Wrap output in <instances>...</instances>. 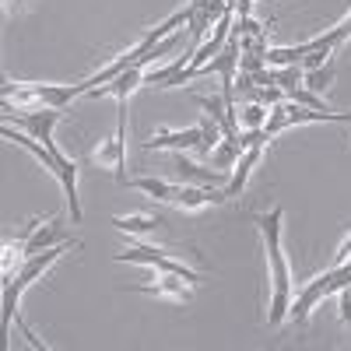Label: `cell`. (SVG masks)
I'll use <instances>...</instances> for the list:
<instances>
[{"instance_id": "cell-5", "label": "cell", "mask_w": 351, "mask_h": 351, "mask_svg": "<svg viewBox=\"0 0 351 351\" xmlns=\"http://www.w3.org/2000/svg\"><path fill=\"white\" fill-rule=\"evenodd\" d=\"M351 39V14L341 21V25H334L330 32H324V36H316V39H309V43H299V46H278V49H267V67L274 64V67H288V64H302L309 53H324V56H334L344 43Z\"/></svg>"}, {"instance_id": "cell-2", "label": "cell", "mask_w": 351, "mask_h": 351, "mask_svg": "<svg viewBox=\"0 0 351 351\" xmlns=\"http://www.w3.org/2000/svg\"><path fill=\"white\" fill-rule=\"evenodd\" d=\"M67 246H74V243H60V246H49V250H43V253H36V256H25V260H21V267H18L14 274H8V278H4V299H0V302H4V309H0V319H4V334L11 330V324H18V327H21V334L28 337V344L46 351V344H43L32 330H28V327L21 324V316H18V302H21V295H25V288L32 285V281H39V278L53 267V263L67 253Z\"/></svg>"}, {"instance_id": "cell-8", "label": "cell", "mask_w": 351, "mask_h": 351, "mask_svg": "<svg viewBox=\"0 0 351 351\" xmlns=\"http://www.w3.org/2000/svg\"><path fill=\"white\" fill-rule=\"evenodd\" d=\"M116 116H120V123H116V134L102 144V148L92 155L99 165H106V169H112V176H116V183H127L130 176H127V99H116Z\"/></svg>"}, {"instance_id": "cell-16", "label": "cell", "mask_w": 351, "mask_h": 351, "mask_svg": "<svg viewBox=\"0 0 351 351\" xmlns=\"http://www.w3.org/2000/svg\"><path fill=\"white\" fill-rule=\"evenodd\" d=\"M112 225L120 232H127V236H155V232L165 225V218L162 215H127V218L116 215Z\"/></svg>"}, {"instance_id": "cell-19", "label": "cell", "mask_w": 351, "mask_h": 351, "mask_svg": "<svg viewBox=\"0 0 351 351\" xmlns=\"http://www.w3.org/2000/svg\"><path fill=\"white\" fill-rule=\"evenodd\" d=\"M288 99H291V102H299V106H309V109H327L324 99H319L316 92H309V88H302V84H299V88H291Z\"/></svg>"}, {"instance_id": "cell-9", "label": "cell", "mask_w": 351, "mask_h": 351, "mask_svg": "<svg viewBox=\"0 0 351 351\" xmlns=\"http://www.w3.org/2000/svg\"><path fill=\"white\" fill-rule=\"evenodd\" d=\"M165 169H169V176L176 183H193V186H218V190H225L228 180H232V172H225V169H204V165L183 158V152H172Z\"/></svg>"}, {"instance_id": "cell-13", "label": "cell", "mask_w": 351, "mask_h": 351, "mask_svg": "<svg viewBox=\"0 0 351 351\" xmlns=\"http://www.w3.org/2000/svg\"><path fill=\"white\" fill-rule=\"evenodd\" d=\"M190 281L186 278H180V274H165V271H158V278L152 281V285H134V291H144V295H165V299H172V302H186L190 299Z\"/></svg>"}, {"instance_id": "cell-7", "label": "cell", "mask_w": 351, "mask_h": 351, "mask_svg": "<svg viewBox=\"0 0 351 351\" xmlns=\"http://www.w3.org/2000/svg\"><path fill=\"white\" fill-rule=\"evenodd\" d=\"M116 263H141V267H152V271H165V274H180L186 278L193 288L200 285V274L193 267H186L183 260H176L169 256L165 250H155V246H134V250H123V253H116L112 256Z\"/></svg>"}, {"instance_id": "cell-12", "label": "cell", "mask_w": 351, "mask_h": 351, "mask_svg": "<svg viewBox=\"0 0 351 351\" xmlns=\"http://www.w3.org/2000/svg\"><path fill=\"white\" fill-rule=\"evenodd\" d=\"M204 144V127H186V130H165V134H155L144 148L148 152H197Z\"/></svg>"}, {"instance_id": "cell-4", "label": "cell", "mask_w": 351, "mask_h": 351, "mask_svg": "<svg viewBox=\"0 0 351 351\" xmlns=\"http://www.w3.org/2000/svg\"><path fill=\"white\" fill-rule=\"evenodd\" d=\"M77 95H84V81L74 84H36V81H8L4 102L25 106V109H67Z\"/></svg>"}, {"instance_id": "cell-3", "label": "cell", "mask_w": 351, "mask_h": 351, "mask_svg": "<svg viewBox=\"0 0 351 351\" xmlns=\"http://www.w3.org/2000/svg\"><path fill=\"white\" fill-rule=\"evenodd\" d=\"M4 137H8L11 144H18V148H25L28 155H36V158L43 162V169H49V176H53L56 183H60L64 197L71 200V221L77 225V221L84 218L81 197H77V165L60 152V144H43V141L28 137L25 130H18V127H11V123H4Z\"/></svg>"}, {"instance_id": "cell-6", "label": "cell", "mask_w": 351, "mask_h": 351, "mask_svg": "<svg viewBox=\"0 0 351 351\" xmlns=\"http://www.w3.org/2000/svg\"><path fill=\"white\" fill-rule=\"evenodd\" d=\"M64 120V109H25V106H11V102H4V123H11V127H18V130H25L28 137H36V141H43V144H56L53 141V130H56V123Z\"/></svg>"}, {"instance_id": "cell-14", "label": "cell", "mask_w": 351, "mask_h": 351, "mask_svg": "<svg viewBox=\"0 0 351 351\" xmlns=\"http://www.w3.org/2000/svg\"><path fill=\"white\" fill-rule=\"evenodd\" d=\"M263 144H267V137H263V141H253L250 148L239 155L236 169H232V180H228V186H225V200H228V197H239V193L246 190L250 172H253V165H256V162H260V155H263Z\"/></svg>"}, {"instance_id": "cell-20", "label": "cell", "mask_w": 351, "mask_h": 351, "mask_svg": "<svg viewBox=\"0 0 351 351\" xmlns=\"http://www.w3.org/2000/svg\"><path fill=\"white\" fill-rule=\"evenodd\" d=\"M337 295H341V319H344V324H351V285H344Z\"/></svg>"}, {"instance_id": "cell-11", "label": "cell", "mask_w": 351, "mask_h": 351, "mask_svg": "<svg viewBox=\"0 0 351 351\" xmlns=\"http://www.w3.org/2000/svg\"><path fill=\"white\" fill-rule=\"evenodd\" d=\"M327 295H337V274H334V267L330 271H324L319 278H313L295 299H291V309H288V316L295 319V324H306V316L324 302Z\"/></svg>"}, {"instance_id": "cell-15", "label": "cell", "mask_w": 351, "mask_h": 351, "mask_svg": "<svg viewBox=\"0 0 351 351\" xmlns=\"http://www.w3.org/2000/svg\"><path fill=\"white\" fill-rule=\"evenodd\" d=\"M144 84V67H130V71H123L116 81H109V84H102V88H92V99H102V95H112V99H130V92H137V88Z\"/></svg>"}, {"instance_id": "cell-10", "label": "cell", "mask_w": 351, "mask_h": 351, "mask_svg": "<svg viewBox=\"0 0 351 351\" xmlns=\"http://www.w3.org/2000/svg\"><path fill=\"white\" fill-rule=\"evenodd\" d=\"M60 243H74V239H67V232H64V225H60V218H49V221H32L28 225V232H25V239L11 250L14 256H36V253H43V250H49V246H60Z\"/></svg>"}, {"instance_id": "cell-17", "label": "cell", "mask_w": 351, "mask_h": 351, "mask_svg": "<svg viewBox=\"0 0 351 351\" xmlns=\"http://www.w3.org/2000/svg\"><path fill=\"white\" fill-rule=\"evenodd\" d=\"M302 84L309 88V92H316V95H324L327 88L334 84V60H327L324 67H316V71H306Z\"/></svg>"}, {"instance_id": "cell-1", "label": "cell", "mask_w": 351, "mask_h": 351, "mask_svg": "<svg viewBox=\"0 0 351 351\" xmlns=\"http://www.w3.org/2000/svg\"><path fill=\"white\" fill-rule=\"evenodd\" d=\"M260 236H263V253H267V267H271V313H267V327L278 330L285 324V316L291 309V267H288V256L281 246V228H285V208H271L267 215H256L253 218Z\"/></svg>"}, {"instance_id": "cell-18", "label": "cell", "mask_w": 351, "mask_h": 351, "mask_svg": "<svg viewBox=\"0 0 351 351\" xmlns=\"http://www.w3.org/2000/svg\"><path fill=\"white\" fill-rule=\"evenodd\" d=\"M267 112H271V106H263V102H250V106L239 112V120H243V127H246V130H260L263 123H267Z\"/></svg>"}, {"instance_id": "cell-21", "label": "cell", "mask_w": 351, "mask_h": 351, "mask_svg": "<svg viewBox=\"0 0 351 351\" xmlns=\"http://www.w3.org/2000/svg\"><path fill=\"white\" fill-rule=\"evenodd\" d=\"M4 8H8V11H11V8H14V0H4Z\"/></svg>"}]
</instances>
